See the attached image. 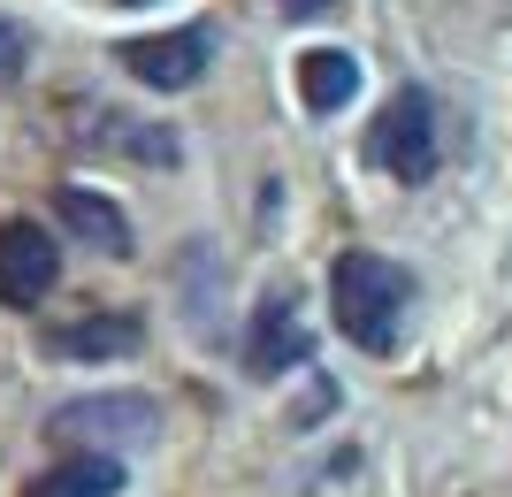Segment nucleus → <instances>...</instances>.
Wrapping results in <instances>:
<instances>
[{"label":"nucleus","instance_id":"nucleus-10","mask_svg":"<svg viewBox=\"0 0 512 497\" xmlns=\"http://www.w3.org/2000/svg\"><path fill=\"white\" fill-rule=\"evenodd\" d=\"M62 360H130L138 352V314H85V322L54 329Z\"/></svg>","mask_w":512,"mask_h":497},{"label":"nucleus","instance_id":"nucleus-14","mask_svg":"<svg viewBox=\"0 0 512 497\" xmlns=\"http://www.w3.org/2000/svg\"><path fill=\"white\" fill-rule=\"evenodd\" d=\"M115 8H146V0H115Z\"/></svg>","mask_w":512,"mask_h":497},{"label":"nucleus","instance_id":"nucleus-13","mask_svg":"<svg viewBox=\"0 0 512 497\" xmlns=\"http://www.w3.org/2000/svg\"><path fill=\"white\" fill-rule=\"evenodd\" d=\"M276 8H283V23H321L337 0H276Z\"/></svg>","mask_w":512,"mask_h":497},{"label":"nucleus","instance_id":"nucleus-8","mask_svg":"<svg viewBox=\"0 0 512 497\" xmlns=\"http://www.w3.org/2000/svg\"><path fill=\"white\" fill-rule=\"evenodd\" d=\"M352 92H360V62H352L344 46H306V54H299V100H306V115L352 108Z\"/></svg>","mask_w":512,"mask_h":497},{"label":"nucleus","instance_id":"nucleus-1","mask_svg":"<svg viewBox=\"0 0 512 497\" xmlns=\"http://www.w3.org/2000/svg\"><path fill=\"white\" fill-rule=\"evenodd\" d=\"M406 299H413V283H406V268H398V260L367 253V245H352V253L329 260V314H337L344 345H360V352H375V360H383V352L398 345Z\"/></svg>","mask_w":512,"mask_h":497},{"label":"nucleus","instance_id":"nucleus-3","mask_svg":"<svg viewBox=\"0 0 512 497\" xmlns=\"http://www.w3.org/2000/svg\"><path fill=\"white\" fill-rule=\"evenodd\" d=\"M161 429V406L146 390H107V398H77L46 421L54 444H92V452H123V444H146Z\"/></svg>","mask_w":512,"mask_h":497},{"label":"nucleus","instance_id":"nucleus-7","mask_svg":"<svg viewBox=\"0 0 512 497\" xmlns=\"http://www.w3.org/2000/svg\"><path fill=\"white\" fill-rule=\"evenodd\" d=\"M54 215H62L85 245H100L107 260H123V253H130V222H123V207H115L107 192H92V184H62V192H54Z\"/></svg>","mask_w":512,"mask_h":497},{"label":"nucleus","instance_id":"nucleus-5","mask_svg":"<svg viewBox=\"0 0 512 497\" xmlns=\"http://www.w3.org/2000/svg\"><path fill=\"white\" fill-rule=\"evenodd\" d=\"M54 283H62V245L39 222H0V306L31 314Z\"/></svg>","mask_w":512,"mask_h":497},{"label":"nucleus","instance_id":"nucleus-4","mask_svg":"<svg viewBox=\"0 0 512 497\" xmlns=\"http://www.w3.org/2000/svg\"><path fill=\"white\" fill-rule=\"evenodd\" d=\"M115 62L146 92H192L214 62V39H207V23H184V31H161V39H123Z\"/></svg>","mask_w":512,"mask_h":497},{"label":"nucleus","instance_id":"nucleus-11","mask_svg":"<svg viewBox=\"0 0 512 497\" xmlns=\"http://www.w3.org/2000/svg\"><path fill=\"white\" fill-rule=\"evenodd\" d=\"M77 130H85V138H100V146H115L123 161H161V169L176 161V130L130 123V115H115V108H100V115H77Z\"/></svg>","mask_w":512,"mask_h":497},{"label":"nucleus","instance_id":"nucleus-2","mask_svg":"<svg viewBox=\"0 0 512 497\" xmlns=\"http://www.w3.org/2000/svg\"><path fill=\"white\" fill-rule=\"evenodd\" d=\"M367 161H375L390 184H428L436 161H444L436 92H428V85H398V92H390V108L367 123Z\"/></svg>","mask_w":512,"mask_h":497},{"label":"nucleus","instance_id":"nucleus-6","mask_svg":"<svg viewBox=\"0 0 512 497\" xmlns=\"http://www.w3.org/2000/svg\"><path fill=\"white\" fill-rule=\"evenodd\" d=\"M306 360H314V337H306V322H299V299H291V291L260 299L253 329H245V375L276 383V375L306 368Z\"/></svg>","mask_w":512,"mask_h":497},{"label":"nucleus","instance_id":"nucleus-9","mask_svg":"<svg viewBox=\"0 0 512 497\" xmlns=\"http://www.w3.org/2000/svg\"><path fill=\"white\" fill-rule=\"evenodd\" d=\"M115 490H123V459L115 452H69V459H54L23 497H115Z\"/></svg>","mask_w":512,"mask_h":497},{"label":"nucleus","instance_id":"nucleus-12","mask_svg":"<svg viewBox=\"0 0 512 497\" xmlns=\"http://www.w3.org/2000/svg\"><path fill=\"white\" fill-rule=\"evenodd\" d=\"M23 54H31V39L0 16V85H16V77H23Z\"/></svg>","mask_w":512,"mask_h":497}]
</instances>
